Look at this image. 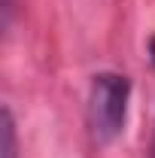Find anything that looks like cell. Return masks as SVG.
Instances as JSON below:
<instances>
[{
	"label": "cell",
	"mask_w": 155,
	"mask_h": 158,
	"mask_svg": "<svg viewBox=\"0 0 155 158\" xmlns=\"http://www.w3.org/2000/svg\"><path fill=\"white\" fill-rule=\"evenodd\" d=\"M149 158H155V134H152V149H149Z\"/></svg>",
	"instance_id": "obj_3"
},
{
	"label": "cell",
	"mask_w": 155,
	"mask_h": 158,
	"mask_svg": "<svg viewBox=\"0 0 155 158\" xmlns=\"http://www.w3.org/2000/svg\"><path fill=\"white\" fill-rule=\"evenodd\" d=\"M128 98H131V82L122 73H97L91 82V98H88V122L94 131L97 143H110L122 134L125 116H128Z\"/></svg>",
	"instance_id": "obj_1"
},
{
	"label": "cell",
	"mask_w": 155,
	"mask_h": 158,
	"mask_svg": "<svg viewBox=\"0 0 155 158\" xmlns=\"http://www.w3.org/2000/svg\"><path fill=\"white\" fill-rule=\"evenodd\" d=\"M3 158H15V125L9 110H3Z\"/></svg>",
	"instance_id": "obj_2"
}]
</instances>
